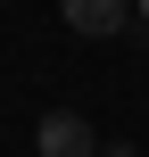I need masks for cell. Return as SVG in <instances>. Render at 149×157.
<instances>
[{
    "label": "cell",
    "instance_id": "1",
    "mask_svg": "<svg viewBox=\"0 0 149 157\" xmlns=\"http://www.w3.org/2000/svg\"><path fill=\"white\" fill-rule=\"evenodd\" d=\"M33 149H41V157H91V149H100V132H91V116L50 108V116L33 124Z\"/></svg>",
    "mask_w": 149,
    "mask_h": 157
},
{
    "label": "cell",
    "instance_id": "2",
    "mask_svg": "<svg viewBox=\"0 0 149 157\" xmlns=\"http://www.w3.org/2000/svg\"><path fill=\"white\" fill-rule=\"evenodd\" d=\"M58 17H66L75 33H91V41H116V33L133 25V0H58Z\"/></svg>",
    "mask_w": 149,
    "mask_h": 157
},
{
    "label": "cell",
    "instance_id": "3",
    "mask_svg": "<svg viewBox=\"0 0 149 157\" xmlns=\"http://www.w3.org/2000/svg\"><path fill=\"white\" fill-rule=\"evenodd\" d=\"M91 157H133V149H124V141H100V149H91Z\"/></svg>",
    "mask_w": 149,
    "mask_h": 157
},
{
    "label": "cell",
    "instance_id": "4",
    "mask_svg": "<svg viewBox=\"0 0 149 157\" xmlns=\"http://www.w3.org/2000/svg\"><path fill=\"white\" fill-rule=\"evenodd\" d=\"M133 17H141V25H149V0H133Z\"/></svg>",
    "mask_w": 149,
    "mask_h": 157
}]
</instances>
